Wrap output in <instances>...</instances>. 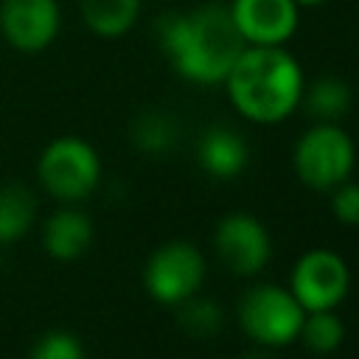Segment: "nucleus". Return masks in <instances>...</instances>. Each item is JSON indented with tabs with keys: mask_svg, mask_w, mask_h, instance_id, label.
I'll list each match as a JSON object with an SVG mask.
<instances>
[{
	"mask_svg": "<svg viewBox=\"0 0 359 359\" xmlns=\"http://www.w3.org/2000/svg\"><path fill=\"white\" fill-rule=\"evenodd\" d=\"M157 36L180 76L202 84L224 81L238 53L247 48L230 8L208 3L194 14H165Z\"/></svg>",
	"mask_w": 359,
	"mask_h": 359,
	"instance_id": "obj_1",
	"label": "nucleus"
},
{
	"mask_svg": "<svg viewBox=\"0 0 359 359\" xmlns=\"http://www.w3.org/2000/svg\"><path fill=\"white\" fill-rule=\"evenodd\" d=\"M224 84L233 107L255 123L283 121L303 95L300 65L280 45L244 48L224 76Z\"/></svg>",
	"mask_w": 359,
	"mask_h": 359,
	"instance_id": "obj_2",
	"label": "nucleus"
},
{
	"mask_svg": "<svg viewBox=\"0 0 359 359\" xmlns=\"http://www.w3.org/2000/svg\"><path fill=\"white\" fill-rule=\"evenodd\" d=\"M36 174L50 196L62 202H79L95 191L101 180V163L87 140L67 135L45 146L36 163Z\"/></svg>",
	"mask_w": 359,
	"mask_h": 359,
	"instance_id": "obj_3",
	"label": "nucleus"
},
{
	"mask_svg": "<svg viewBox=\"0 0 359 359\" xmlns=\"http://www.w3.org/2000/svg\"><path fill=\"white\" fill-rule=\"evenodd\" d=\"M303 306L294 300L289 289L280 286H252L238 303V325L241 331L266 348H280L297 339L303 323Z\"/></svg>",
	"mask_w": 359,
	"mask_h": 359,
	"instance_id": "obj_4",
	"label": "nucleus"
},
{
	"mask_svg": "<svg viewBox=\"0 0 359 359\" xmlns=\"http://www.w3.org/2000/svg\"><path fill=\"white\" fill-rule=\"evenodd\" d=\"M353 168V143L337 123L311 126L294 146V171L314 191H334Z\"/></svg>",
	"mask_w": 359,
	"mask_h": 359,
	"instance_id": "obj_5",
	"label": "nucleus"
},
{
	"mask_svg": "<svg viewBox=\"0 0 359 359\" xmlns=\"http://www.w3.org/2000/svg\"><path fill=\"white\" fill-rule=\"evenodd\" d=\"M205 280V258L188 241H168L157 247L143 269L146 292L165 306H180Z\"/></svg>",
	"mask_w": 359,
	"mask_h": 359,
	"instance_id": "obj_6",
	"label": "nucleus"
},
{
	"mask_svg": "<svg viewBox=\"0 0 359 359\" xmlns=\"http://www.w3.org/2000/svg\"><path fill=\"white\" fill-rule=\"evenodd\" d=\"M348 283H351L348 266L337 252L311 250L294 264L289 292L303 306V311H323L342 303Z\"/></svg>",
	"mask_w": 359,
	"mask_h": 359,
	"instance_id": "obj_7",
	"label": "nucleus"
},
{
	"mask_svg": "<svg viewBox=\"0 0 359 359\" xmlns=\"http://www.w3.org/2000/svg\"><path fill=\"white\" fill-rule=\"evenodd\" d=\"M213 247L222 264L236 275H255L266 266L272 247L264 224L250 213H230L216 224Z\"/></svg>",
	"mask_w": 359,
	"mask_h": 359,
	"instance_id": "obj_8",
	"label": "nucleus"
},
{
	"mask_svg": "<svg viewBox=\"0 0 359 359\" xmlns=\"http://www.w3.org/2000/svg\"><path fill=\"white\" fill-rule=\"evenodd\" d=\"M59 22L56 0H0V34L22 53L48 48L59 34Z\"/></svg>",
	"mask_w": 359,
	"mask_h": 359,
	"instance_id": "obj_9",
	"label": "nucleus"
},
{
	"mask_svg": "<svg viewBox=\"0 0 359 359\" xmlns=\"http://www.w3.org/2000/svg\"><path fill=\"white\" fill-rule=\"evenodd\" d=\"M244 42L280 45L297 28L294 0H236L230 8Z\"/></svg>",
	"mask_w": 359,
	"mask_h": 359,
	"instance_id": "obj_10",
	"label": "nucleus"
},
{
	"mask_svg": "<svg viewBox=\"0 0 359 359\" xmlns=\"http://www.w3.org/2000/svg\"><path fill=\"white\" fill-rule=\"evenodd\" d=\"M93 241V222L76 208H62L48 216L42 227V247L56 261H76Z\"/></svg>",
	"mask_w": 359,
	"mask_h": 359,
	"instance_id": "obj_11",
	"label": "nucleus"
},
{
	"mask_svg": "<svg viewBox=\"0 0 359 359\" xmlns=\"http://www.w3.org/2000/svg\"><path fill=\"white\" fill-rule=\"evenodd\" d=\"M196 157H199V165L219 180L238 177L250 160L247 143L233 129H224V126H213L202 135L196 146Z\"/></svg>",
	"mask_w": 359,
	"mask_h": 359,
	"instance_id": "obj_12",
	"label": "nucleus"
},
{
	"mask_svg": "<svg viewBox=\"0 0 359 359\" xmlns=\"http://www.w3.org/2000/svg\"><path fill=\"white\" fill-rule=\"evenodd\" d=\"M36 216V196L22 182L0 185V244L22 238Z\"/></svg>",
	"mask_w": 359,
	"mask_h": 359,
	"instance_id": "obj_13",
	"label": "nucleus"
},
{
	"mask_svg": "<svg viewBox=\"0 0 359 359\" xmlns=\"http://www.w3.org/2000/svg\"><path fill=\"white\" fill-rule=\"evenodd\" d=\"M140 11V0H81V17L87 28L98 36H121L126 34Z\"/></svg>",
	"mask_w": 359,
	"mask_h": 359,
	"instance_id": "obj_14",
	"label": "nucleus"
},
{
	"mask_svg": "<svg viewBox=\"0 0 359 359\" xmlns=\"http://www.w3.org/2000/svg\"><path fill=\"white\" fill-rule=\"evenodd\" d=\"M306 101L309 115L320 123H334L351 109V87L337 76H320L309 90L300 95Z\"/></svg>",
	"mask_w": 359,
	"mask_h": 359,
	"instance_id": "obj_15",
	"label": "nucleus"
},
{
	"mask_svg": "<svg viewBox=\"0 0 359 359\" xmlns=\"http://www.w3.org/2000/svg\"><path fill=\"white\" fill-rule=\"evenodd\" d=\"M132 143L146 154H165L177 143V123L160 109L140 112L132 123Z\"/></svg>",
	"mask_w": 359,
	"mask_h": 359,
	"instance_id": "obj_16",
	"label": "nucleus"
},
{
	"mask_svg": "<svg viewBox=\"0 0 359 359\" xmlns=\"http://www.w3.org/2000/svg\"><path fill=\"white\" fill-rule=\"evenodd\" d=\"M345 337V325L342 320L334 314V309H323V311H306L297 339H303V345L314 353H331L342 345Z\"/></svg>",
	"mask_w": 359,
	"mask_h": 359,
	"instance_id": "obj_17",
	"label": "nucleus"
},
{
	"mask_svg": "<svg viewBox=\"0 0 359 359\" xmlns=\"http://www.w3.org/2000/svg\"><path fill=\"white\" fill-rule=\"evenodd\" d=\"M224 317H222V309L210 300V297H196L191 294L188 300L180 303V311H177V325L194 337V339H210L219 334Z\"/></svg>",
	"mask_w": 359,
	"mask_h": 359,
	"instance_id": "obj_18",
	"label": "nucleus"
},
{
	"mask_svg": "<svg viewBox=\"0 0 359 359\" xmlns=\"http://www.w3.org/2000/svg\"><path fill=\"white\" fill-rule=\"evenodd\" d=\"M28 359H84V345L70 331H45L34 345Z\"/></svg>",
	"mask_w": 359,
	"mask_h": 359,
	"instance_id": "obj_19",
	"label": "nucleus"
},
{
	"mask_svg": "<svg viewBox=\"0 0 359 359\" xmlns=\"http://www.w3.org/2000/svg\"><path fill=\"white\" fill-rule=\"evenodd\" d=\"M331 210L342 224L356 227L359 224V185L348 182V180L339 182L334 188V196H331Z\"/></svg>",
	"mask_w": 359,
	"mask_h": 359,
	"instance_id": "obj_20",
	"label": "nucleus"
},
{
	"mask_svg": "<svg viewBox=\"0 0 359 359\" xmlns=\"http://www.w3.org/2000/svg\"><path fill=\"white\" fill-rule=\"evenodd\" d=\"M294 3H303V6H314V3H323V0H294Z\"/></svg>",
	"mask_w": 359,
	"mask_h": 359,
	"instance_id": "obj_21",
	"label": "nucleus"
},
{
	"mask_svg": "<svg viewBox=\"0 0 359 359\" xmlns=\"http://www.w3.org/2000/svg\"><path fill=\"white\" fill-rule=\"evenodd\" d=\"M247 359H266V356H261V353H252V356H247Z\"/></svg>",
	"mask_w": 359,
	"mask_h": 359,
	"instance_id": "obj_22",
	"label": "nucleus"
}]
</instances>
